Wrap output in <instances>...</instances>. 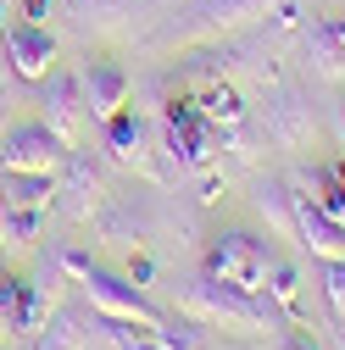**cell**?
Returning <instances> with one entry per match:
<instances>
[{"instance_id":"4","label":"cell","mask_w":345,"mask_h":350,"mask_svg":"<svg viewBox=\"0 0 345 350\" xmlns=\"http://www.w3.org/2000/svg\"><path fill=\"white\" fill-rule=\"evenodd\" d=\"M78 284H84V295H90V306H95L101 317L140 323V328H156V323H162V312L145 300V289H140V284H123V278H112V273H101V267H84V273H78Z\"/></svg>"},{"instance_id":"5","label":"cell","mask_w":345,"mask_h":350,"mask_svg":"<svg viewBox=\"0 0 345 350\" xmlns=\"http://www.w3.org/2000/svg\"><path fill=\"white\" fill-rule=\"evenodd\" d=\"M212 145H218V128H212L195 106V95L172 100L167 106V156L179 167H206L212 161Z\"/></svg>"},{"instance_id":"3","label":"cell","mask_w":345,"mask_h":350,"mask_svg":"<svg viewBox=\"0 0 345 350\" xmlns=\"http://www.w3.org/2000/svg\"><path fill=\"white\" fill-rule=\"evenodd\" d=\"M67 150L73 145L62 134H51L45 122H17V128H6V139H0V172H39V178H56Z\"/></svg>"},{"instance_id":"18","label":"cell","mask_w":345,"mask_h":350,"mask_svg":"<svg viewBox=\"0 0 345 350\" xmlns=\"http://www.w3.org/2000/svg\"><path fill=\"white\" fill-rule=\"evenodd\" d=\"M262 295L273 300V312H279V317L301 323V273H295V267L273 261V273H268V289H262Z\"/></svg>"},{"instance_id":"27","label":"cell","mask_w":345,"mask_h":350,"mask_svg":"<svg viewBox=\"0 0 345 350\" xmlns=\"http://www.w3.org/2000/svg\"><path fill=\"white\" fill-rule=\"evenodd\" d=\"M128 273H134V284L145 289V284L156 278V261H151V256H134V261H128Z\"/></svg>"},{"instance_id":"19","label":"cell","mask_w":345,"mask_h":350,"mask_svg":"<svg viewBox=\"0 0 345 350\" xmlns=\"http://www.w3.org/2000/svg\"><path fill=\"white\" fill-rule=\"evenodd\" d=\"M45 228V211H23V206H0V245H34Z\"/></svg>"},{"instance_id":"2","label":"cell","mask_w":345,"mask_h":350,"mask_svg":"<svg viewBox=\"0 0 345 350\" xmlns=\"http://www.w3.org/2000/svg\"><path fill=\"white\" fill-rule=\"evenodd\" d=\"M273 261H279V256H273L262 239H251V234H240V228H229V234H218V239L206 245V273L218 278V284L245 289V295H262V289H268Z\"/></svg>"},{"instance_id":"14","label":"cell","mask_w":345,"mask_h":350,"mask_svg":"<svg viewBox=\"0 0 345 350\" xmlns=\"http://www.w3.org/2000/svg\"><path fill=\"white\" fill-rule=\"evenodd\" d=\"M0 206L45 211V206H56V178H39V172H0Z\"/></svg>"},{"instance_id":"17","label":"cell","mask_w":345,"mask_h":350,"mask_svg":"<svg viewBox=\"0 0 345 350\" xmlns=\"http://www.w3.org/2000/svg\"><path fill=\"white\" fill-rule=\"evenodd\" d=\"M279 6V0H201L195 17L206 28H240V23H256V17H268Z\"/></svg>"},{"instance_id":"12","label":"cell","mask_w":345,"mask_h":350,"mask_svg":"<svg viewBox=\"0 0 345 350\" xmlns=\"http://www.w3.org/2000/svg\"><path fill=\"white\" fill-rule=\"evenodd\" d=\"M295 239L318 261H345V223H334V217L307 195H295Z\"/></svg>"},{"instance_id":"26","label":"cell","mask_w":345,"mask_h":350,"mask_svg":"<svg viewBox=\"0 0 345 350\" xmlns=\"http://www.w3.org/2000/svg\"><path fill=\"white\" fill-rule=\"evenodd\" d=\"M279 350H323V345L312 339V328H301V323H295V328L279 334Z\"/></svg>"},{"instance_id":"15","label":"cell","mask_w":345,"mask_h":350,"mask_svg":"<svg viewBox=\"0 0 345 350\" xmlns=\"http://www.w3.org/2000/svg\"><path fill=\"white\" fill-rule=\"evenodd\" d=\"M34 339H39L34 350H90V323H84V312H73V306H56V317Z\"/></svg>"},{"instance_id":"1","label":"cell","mask_w":345,"mask_h":350,"mask_svg":"<svg viewBox=\"0 0 345 350\" xmlns=\"http://www.w3.org/2000/svg\"><path fill=\"white\" fill-rule=\"evenodd\" d=\"M184 317H195V323H206V328H234V334H279V312H273V300L268 295H245V289H234V284H218V278H201V284H190L184 289Z\"/></svg>"},{"instance_id":"20","label":"cell","mask_w":345,"mask_h":350,"mask_svg":"<svg viewBox=\"0 0 345 350\" xmlns=\"http://www.w3.org/2000/svg\"><path fill=\"white\" fill-rule=\"evenodd\" d=\"M151 334H156L162 350H206V323H195V317H179V323L162 317Z\"/></svg>"},{"instance_id":"21","label":"cell","mask_w":345,"mask_h":350,"mask_svg":"<svg viewBox=\"0 0 345 350\" xmlns=\"http://www.w3.org/2000/svg\"><path fill=\"white\" fill-rule=\"evenodd\" d=\"M256 206H262V217H273V228L284 239H295V195H284V184H262L256 189Z\"/></svg>"},{"instance_id":"6","label":"cell","mask_w":345,"mask_h":350,"mask_svg":"<svg viewBox=\"0 0 345 350\" xmlns=\"http://www.w3.org/2000/svg\"><path fill=\"white\" fill-rule=\"evenodd\" d=\"M0 45H6L12 72L28 78V83H45V78L56 72V39H51L45 23H23V17H17L6 33H0Z\"/></svg>"},{"instance_id":"13","label":"cell","mask_w":345,"mask_h":350,"mask_svg":"<svg viewBox=\"0 0 345 350\" xmlns=\"http://www.w3.org/2000/svg\"><path fill=\"white\" fill-rule=\"evenodd\" d=\"M268 139L279 145V150H301V145H307L312 139V111L307 106H301L295 95H284V100H273L268 106Z\"/></svg>"},{"instance_id":"7","label":"cell","mask_w":345,"mask_h":350,"mask_svg":"<svg viewBox=\"0 0 345 350\" xmlns=\"http://www.w3.org/2000/svg\"><path fill=\"white\" fill-rule=\"evenodd\" d=\"M84 83L78 72H51L45 78V95H39V122L51 128V134H62L67 145H78V128H84Z\"/></svg>"},{"instance_id":"28","label":"cell","mask_w":345,"mask_h":350,"mask_svg":"<svg viewBox=\"0 0 345 350\" xmlns=\"http://www.w3.org/2000/svg\"><path fill=\"white\" fill-rule=\"evenodd\" d=\"M17 17H23V23H45V17H51V0H23Z\"/></svg>"},{"instance_id":"25","label":"cell","mask_w":345,"mask_h":350,"mask_svg":"<svg viewBox=\"0 0 345 350\" xmlns=\"http://www.w3.org/2000/svg\"><path fill=\"white\" fill-rule=\"evenodd\" d=\"M12 306H17V278L0 273V334H12Z\"/></svg>"},{"instance_id":"9","label":"cell","mask_w":345,"mask_h":350,"mask_svg":"<svg viewBox=\"0 0 345 350\" xmlns=\"http://www.w3.org/2000/svg\"><path fill=\"white\" fill-rule=\"evenodd\" d=\"M106 128V156L123 167V172H140V178H156V161H151V134L134 111H117Z\"/></svg>"},{"instance_id":"24","label":"cell","mask_w":345,"mask_h":350,"mask_svg":"<svg viewBox=\"0 0 345 350\" xmlns=\"http://www.w3.org/2000/svg\"><path fill=\"white\" fill-rule=\"evenodd\" d=\"M323 300H329L334 323L345 328V261H323Z\"/></svg>"},{"instance_id":"22","label":"cell","mask_w":345,"mask_h":350,"mask_svg":"<svg viewBox=\"0 0 345 350\" xmlns=\"http://www.w3.org/2000/svg\"><path fill=\"white\" fill-rule=\"evenodd\" d=\"M101 323H106L112 350H162V345H156V334H151V328H140V323H117V317H101Z\"/></svg>"},{"instance_id":"29","label":"cell","mask_w":345,"mask_h":350,"mask_svg":"<svg viewBox=\"0 0 345 350\" xmlns=\"http://www.w3.org/2000/svg\"><path fill=\"white\" fill-rule=\"evenodd\" d=\"M12 23H17V0H0V33H6Z\"/></svg>"},{"instance_id":"16","label":"cell","mask_w":345,"mask_h":350,"mask_svg":"<svg viewBox=\"0 0 345 350\" xmlns=\"http://www.w3.org/2000/svg\"><path fill=\"white\" fill-rule=\"evenodd\" d=\"M307 51H312V62L334 78V72L345 67V17H318V23L307 28Z\"/></svg>"},{"instance_id":"11","label":"cell","mask_w":345,"mask_h":350,"mask_svg":"<svg viewBox=\"0 0 345 350\" xmlns=\"http://www.w3.org/2000/svg\"><path fill=\"white\" fill-rule=\"evenodd\" d=\"M56 306H62V278H56V267H51L45 278H34V284H23V278H17V306H12V334L34 339L39 328H45V323L56 317Z\"/></svg>"},{"instance_id":"8","label":"cell","mask_w":345,"mask_h":350,"mask_svg":"<svg viewBox=\"0 0 345 350\" xmlns=\"http://www.w3.org/2000/svg\"><path fill=\"white\" fill-rule=\"evenodd\" d=\"M62 172H67V184H56L62 217H67V223H90V217L101 211V200H106V189H101V167H95V161H84L78 150H67Z\"/></svg>"},{"instance_id":"30","label":"cell","mask_w":345,"mask_h":350,"mask_svg":"<svg viewBox=\"0 0 345 350\" xmlns=\"http://www.w3.org/2000/svg\"><path fill=\"white\" fill-rule=\"evenodd\" d=\"M6 128H12V100L0 95V134H6Z\"/></svg>"},{"instance_id":"10","label":"cell","mask_w":345,"mask_h":350,"mask_svg":"<svg viewBox=\"0 0 345 350\" xmlns=\"http://www.w3.org/2000/svg\"><path fill=\"white\" fill-rule=\"evenodd\" d=\"M78 83H84V111H90L95 122H112L117 111H128V72L117 67V62H95V67H84L78 72Z\"/></svg>"},{"instance_id":"23","label":"cell","mask_w":345,"mask_h":350,"mask_svg":"<svg viewBox=\"0 0 345 350\" xmlns=\"http://www.w3.org/2000/svg\"><path fill=\"white\" fill-rule=\"evenodd\" d=\"M73 17L78 23H112V17H140L134 6H128V0H73Z\"/></svg>"}]
</instances>
